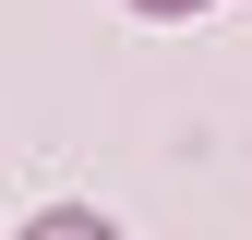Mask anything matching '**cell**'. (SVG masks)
<instances>
[{
  "label": "cell",
  "mask_w": 252,
  "mask_h": 240,
  "mask_svg": "<svg viewBox=\"0 0 252 240\" xmlns=\"http://www.w3.org/2000/svg\"><path fill=\"white\" fill-rule=\"evenodd\" d=\"M120 12H144V24H180V12H204V0H120Z\"/></svg>",
  "instance_id": "cell-2"
},
{
  "label": "cell",
  "mask_w": 252,
  "mask_h": 240,
  "mask_svg": "<svg viewBox=\"0 0 252 240\" xmlns=\"http://www.w3.org/2000/svg\"><path fill=\"white\" fill-rule=\"evenodd\" d=\"M12 240H120V228L96 216V204H36V216H24Z\"/></svg>",
  "instance_id": "cell-1"
}]
</instances>
